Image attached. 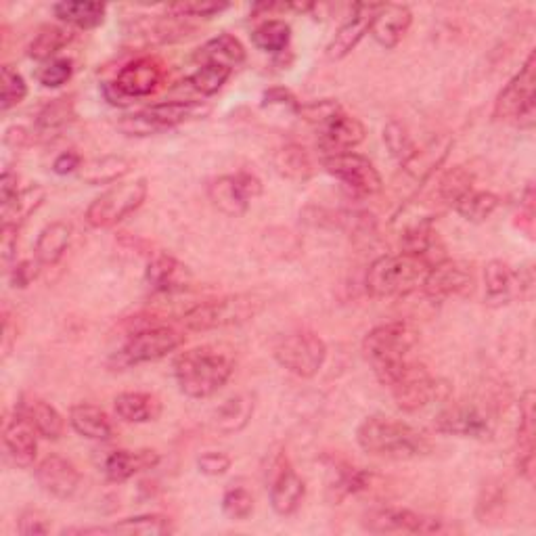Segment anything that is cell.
Instances as JSON below:
<instances>
[{
  "label": "cell",
  "instance_id": "obj_1",
  "mask_svg": "<svg viewBox=\"0 0 536 536\" xmlns=\"http://www.w3.org/2000/svg\"><path fill=\"white\" fill-rule=\"evenodd\" d=\"M356 442L365 453L386 459H419L434 449L432 440L421 430L386 415L367 417L356 430Z\"/></svg>",
  "mask_w": 536,
  "mask_h": 536
},
{
  "label": "cell",
  "instance_id": "obj_2",
  "mask_svg": "<svg viewBox=\"0 0 536 536\" xmlns=\"http://www.w3.org/2000/svg\"><path fill=\"white\" fill-rule=\"evenodd\" d=\"M235 363L227 352L212 346H197L174 359V377L189 398H210L227 386Z\"/></svg>",
  "mask_w": 536,
  "mask_h": 536
},
{
  "label": "cell",
  "instance_id": "obj_3",
  "mask_svg": "<svg viewBox=\"0 0 536 536\" xmlns=\"http://www.w3.org/2000/svg\"><path fill=\"white\" fill-rule=\"evenodd\" d=\"M419 333L407 321L377 325L363 340V352L373 367L379 384L392 386L409 365V352L417 344Z\"/></svg>",
  "mask_w": 536,
  "mask_h": 536
},
{
  "label": "cell",
  "instance_id": "obj_4",
  "mask_svg": "<svg viewBox=\"0 0 536 536\" xmlns=\"http://www.w3.org/2000/svg\"><path fill=\"white\" fill-rule=\"evenodd\" d=\"M430 266L411 254H386L371 262L365 287L373 298H402L426 279Z\"/></svg>",
  "mask_w": 536,
  "mask_h": 536
},
{
  "label": "cell",
  "instance_id": "obj_5",
  "mask_svg": "<svg viewBox=\"0 0 536 536\" xmlns=\"http://www.w3.org/2000/svg\"><path fill=\"white\" fill-rule=\"evenodd\" d=\"M183 342L185 335L181 329L170 325L141 323L128 331L124 346L111 356V365L116 369H128L141 363L160 361L181 348Z\"/></svg>",
  "mask_w": 536,
  "mask_h": 536
},
{
  "label": "cell",
  "instance_id": "obj_6",
  "mask_svg": "<svg viewBox=\"0 0 536 536\" xmlns=\"http://www.w3.org/2000/svg\"><path fill=\"white\" fill-rule=\"evenodd\" d=\"M262 310V300L252 294L222 296L189 308L181 317L185 329L210 331L252 321Z\"/></svg>",
  "mask_w": 536,
  "mask_h": 536
},
{
  "label": "cell",
  "instance_id": "obj_7",
  "mask_svg": "<svg viewBox=\"0 0 536 536\" xmlns=\"http://www.w3.org/2000/svg\"><path fill=\"white\" fill-rule=\"evenodd\" d=\"M534 97H536V57L528 55L520 72L513 76L495 101L493 116L503 122H513L520 128L534 126Z\"/></svg>",
  "mask_w": 536,
  "mask_h": 536
},
{
  "label": "cell",
  "instance_id": "obj_8",
  "mask_svg": "<svg viewBox=\"0 0 536 536\" xmlns=\"http://www.w3.org/2000/svg\"><path fill=\"white\" fill-rule=\"evenodd\" d=\"M147 181L137 178L132 183H120L101 193L86 210V222L93 229H111L118 222L137 212L147 199Z\"/></svg>",
  "mask_w": 536,
  "mask_h": 536
},
{
  "label": "cell",
  "instance_id": "obj_9",
  "mask_svg": "<svg viewBox=\"0 0 536 536\" xmlns=\"http://www.w3.org/2000/svg\"><path fill=\"white\" fill-rule=\"evenodd\" d=\"M277 363L302 379L315 377L327 361V344L312 331L287 333L275 346Z\"/></svg>",
  "mask_w": 536,
  "mask_h": 536
},
{
  "label": "cell",
  "instance_id": "obj_10",
  "mask_svg": "<svg viewBox=\"0 0 536 536\" xmlns=\"http://www.w3.org/2000/svg\"><path fill=\"white\" fill-rule=\"evenodd\" d=\"M390 390L396 400V407L405 413L426 409L449 392V388H446L440 379H436L426 367L415 365L411 361L390 386Z\"/></svg>",
  "mask_w": 536,
  "mask_h": 536
},
{
  "label": "cell",
  "instance_id": "obj_11",
  "mask_svg": "<svg viewBox=\"0 0 536 536\" xmlns=\"http://www.w3.org/2000/svg\"><path fill=\"white\" fill-rule=\"evenodd\" d=\"M363 526L373 534H440L451 530L444 520L421 516L417 511L400 507L371 509L365 513Z\"/></svg>",
  "mask_w": 536,
  "mask_h": 536
},
{
  "label": "cell",
  "instance_id": "obj_12",
  "mask_svg": "<svg viewBox=\"0 0 536 536\" xmlns=\"http://www.w3.org/2000/svg\"><path fill=\"white\" fill-rule=\"evenodd\" d=\"M323 166L331 176H335L338 181H342L346 187L363 197L377 195L384 189L382 174H379L373 162L361 153L348 151L329 155V158H323Z\"/></svg>",
  "mask_w": 536,
  "mask_h": 536
},
{
  "label": "cell",
  "instance_id": "obj_13",
  "mask_svg": "<svg viewBox=\"0 0 536 536\" xmlns=\"http://www.w3.org/2000/svg\"><path fill=\"white\" fill-rule=\"evenodd\" d=\"M212 204L227 216H241L248 212L250 201L262 195L260 178L250 172L220 176L208 187Z\"/></svg>",
  "mask_w": 536,
  "mask_h": 536
},
{
  "label": "cell",
  "instance_id": "obj_14",
  "mask_svg": "<svg viewBox=\"0 0 536 536\" xmlns=\"http://www.w3.org/2000/svg\"><path fill=\"white\" fill-rule=\"evenodd\" d=\"M268 486H271V507L277 516L289 518L302 507L306 497V484L289 465L287 457L279 455L268 469Z\"/></svg>",
  "mask_w": 536,
  "mask_h": 536
},
{
  "label": "cell",
  "instance_id": "obj_15",
  "mask_svg": "<svg viewBox=\"0 0 536 536\" xmlns=\"http://www.w3.org/2000/svg\"><path fill=\"white\" fill-rule=\"evenodd\" d=\"M377 3H356L352 7V13L348 15V19L340 26V30L335 32L333 40L329 42L327 47V57L333 61H340L344 57H348L356 47H359V42L369 34L371 24L375 19V13L379 11Z\"/></svg>",
  "mask_w": 536,
  "mask_h": 536
},
{
  "label": "cell",
  "instance_id": "obj_16",
  "mask_svg": "<svg viewBox=\"0 0 536 536\" xmlns=\"http://www.w3.org/2000/svg\"><path fill=\"white\" fill-rule=\"evenodd\" d=\"M36 480L44 493L65 501L76 495V490L82 482V474L72 461H67L59 455H49L36 465Z\"/></svg>",
  "mask_w": 536,
  "mask_h": 536
},
{
  "label": "cell",
  "instance_id": "obj_17",
  "mask_svg": "<svg viewBox=\"0 0 536 536\" xmlns=\"http://www.w3.org/2000/svg\"><path fill=\"white\" fill-rule=\"evenodd\" d=\"M162 78H164L162 63L155 57H141L126 63L114 84L124 97L139 99L149 97L151 93L158 91Z\"/></svg>",
  "mask_w": 536,
  "mask_h": 536
},
{
  "label": "cell",
  "instance_id": "obj_18",
  "mask_svg": "<svg viewBox=\"0 0 536 536\" xmlns=\"http://www.w3.org/2000/svg\"><path fill=\"white\" fill-rule=\"evenodd\" d=\"M472 283H474V277L467 266H463L461 262L444 260L430 268L421 287L428 298L446 300L451 296H459L467 292V289H472Z\"/></svg>",
  "mask_w": 536,
  "mask_h": 536
},
{
  "label": "cell",
  "instance_id": "obj_19",
  "mask_svg": "<svg viewBox=\"0 0 536 536\" xmlns=\"http://www.w3.org/2000/svg\"><path fill=\"white\" fill-rule=\"evenodd\" d=\"M484 285H486V302L503 306L509 304L524 289L532 285V275L522 277V271L516 273L503 260H490L484 268Z\"/></svg>",
  "mask_w": 536,
  "mask_h": 536
},
{
  "label": "cell",
  "instance_id": "obj_20",
  "mask_svg": "<svg viewBox=\"0 0 536 536\" xmlns=\"http://www.w3.org/2000/svg\"><path fill=\"white\" fill-rule=\"evenodd\" d=\"M434 430L438 434H449L459 438H488L493 434V426L484 413H480L476 407H449L442 413H438L434 421Z\"/></svg>",
  "mask_w": 536,
  "mask_h": 536
},
{
  "label": "cell",
  "instance_id": "obj_21",
  "mask_svg": "<svg viewBox=\"0 0 536 536\" xmlns=\"http://www.w3.org/2000/svg\"><path fill=\"white\" fill-rule=\"evenodd\" d=\"M365 134L367 132L363 122L342 111L340 116H335L319 128V147L325 153V158L338 153H348L365 141Z\"/></svg>",
  "mask_w": 536,
  "mask_h": 536
},
{
  "label": "cell",
  "instance_id": "obj_22",
  "mask_svg": "<svg viewBox=\"0 0 536 536\" xmlns=\"http://www.w3.org/2000/svg\"><path fill=\"white\" fill-rule=\"evenodd\" d=\"M413 24V13L407 5H382L375 13L369 34L384 49H396Z\"/></svg>",
  "mask_w": 536,
  "mask_h": 536
},
{
  "label": "cell",
  "instance_id": "obj_23",
  "mask_svg": "<svg viewBox=\"0 0 536 536\" xmlns=\"http://www.w3.org/2000/svg\"><path fill=\"white\" fill-rule=\"evenodd\" d=\"M145 279L155 294H181L191 285L193 277L183 262L168 254H158L147 264Z\"/></svg>",
  "mask_w": 536,
  "mask_h": 536
},
{
  "label": "cell",
  "instance_id": "obj_24",
  "mask_svg": "<svg viewBox=\"0 0 536 536\" xmlns=\"http://www.w3.org/2000/svg\"><path fill=\"white\" fill-rule=\"evenodd\" d=\"M3 440L5 449L15 465L19 467L34 465L38 455V432L24 415L15 411L13 417L5 421Z\"/></svg>",
  "mask_w": 536,
  "mask_h": 536
},
{
  "label": "cell",
  "instance_id": "obj_25",
  "mask_svg": "<svg viewBox=\"0 0 536 536\" xmlns=\"http://www.w3.org/2000/svg\"><path fill=\"white\" fill-rule=\"evenodd\" d=\"M536 396L526 390L520 398V426H518V472L526 482H534V434H536Z\"/></svg>",
  "mask_w": 536,
  "mask_h": 536
},
{
  "label": "cell",
  "instance_id": "obj_26",
  "mask_svg": "<svg viewBox=\"0 0 536 536\" xmlns=\"http://www.w3.org/2000/svg\"><path fill=\"white\" fill-rule=\"evenodd\" d=\"M15 411L24 415L32 423L38 436L42 438L59 440L65 432L63 415L53 405H49L47 400L36 398V396H26L17 402Z\"/></svg>",
  "mask_w": 536,
  "mask_h": 536
},
{
  "label": "cell",
  "instance_id": "obj_27",
  "mask_svg": "<svg viewBox=\"0 0 536 536\" xmlns=\"http://www.w3.org/2000/svg\"><path fill=\"white\" fill-rule=\"evenodd\" d=\"M158 463H160V455L155 451L120 449V451H114V453L107 455L103 472H105L109 482L122 484V482L130 480L132 476H137L139 472H145V469H153Z\"/></svg>",
  "mask_w": 536,
  "mask_h": 536
},
{
  "label": "cell",
  "instance_id": "obj_28",
  "mask_svg": "<svg viewBox=\"0 0 536 536\" xmlns=\"http://www.w3.org/2000/svg\"><path fill=\"white\" fill-rule=\"evenodd\" d=\"M212 107L204 101H164L155 103L145 109V114L158 124L162 130L174 128L178 124L193 122V120H204L210 116Z\"/></svg>",
  "mask_w": 536,
  "mask_h": 536
},
{
  "label": "cell",
  "instance_id": "obj_29",
  "mask_svg": "<svg viewBox=\"0 0 536 536\" xmlns=\"http://www.w3.org/2000/svg\"><path fill=\"white\" fill-rule=\"evenodd\" d=\"M329 484H327V493L331 497V501L340 503L350 495H361V493H369L373 488V480L375 476L365 472V469H359L348 463H335L329 469Z\"/></svg>",
  "mask_w": 536,
  "mask_h": 536
},
{
  "label": "cell",
  "instance_id": "obj_30",
  "mask_svg": "<svg viewBox=\"0 0 536 536\" xmlns=\"http://www.w3.org/2000/svg\"><path fill=\"white\" fill-rule=\"evenodd\" d=\"M191 30V26L183 24V17H174L168 13L166 17H147L137 21L132 36L143 44H166L187 38V32Z\"/></svg>",
  "mask_w": 536,
  "mask_h": 536
},
{
  "label": "cell",
  "instance_id": "obj_31",
  "mask_svg": "<svg viewBox=\"0 0 536 536\" xmlns=\"http://www.w3.org/2000/svg\"><path fill=\"white\" fill-rule=\"evenodd\" d=\"M114 409L126 423H149L162 415V402L147 392H122L114 400Z\"/></svg>",
  "mask_w": 536,
  "mask_h": 536
},
{
  "label": "cell",
  "instance_id": "obj_32",
  "mask_svg": "<svg viewBox=\"0 0 536 536\" xmlns=\"http://www.w3.org/2000/svg\"><path fill=\"white\" fill-rule=\"evenodd\" d=\"M72 241V227L67 222H51L38 235L34 256L40 266H55L65 256Z\"/></svg>",
  "mask_w": 536,
  "mask_h": 536
},
{
  "label": "cell",
  "instance_id": "obj_33",
  "mask_svg": "<svg viewBox=\"0 0 536 536\" xmlns=\"http://www.w3.org/2000/svg\"><path fill=\"white\" fill-rule=\"evenodd\" d=\"M70 426L76 434L88 440H109L114 436V426L107 413L95 405H74L70 409Z\"/></svg>",
  "mask_w": 536,
  "mask_h": 536
},
{
  "label": "cell",
  "instance_id": "obj_34",
  "mask_svg": "<svg viewBox=\"0 0 536 536\" xmlns=\"http://www.w3.org/2000/svg\"><path fill=\"white\" fill-rule=\"evenodd\" d=\"M254 415V398L248 394H237L214 411V428L222 434H237L248 426Z\"/></svg>",
  "mask_w": 536,
  "mask_h": 536
},
{
  "label": "cell",
  "instance_id": "obj_35",
  "mask_svg": "<svg viewBox=\"0 0 536 536\" xmlns=\"http://www.w3.org/2000/svg\"><path fill=\"white\" fill-rule=\"evenodd\" d=\"M55 17L67 26H74L78 30H95L99 28L105 17H107V7L101 3H88V0H80V3H74V0H63V3H57L53 7Z\"/></svg>",
  "mask_w": 536,
  "mask_h": 536
},
{
  "label": "cell",
  "instance_id": "obj_36",
  "mask_svg": "<svg viewBox=\"0 0 536 536\" xmlns=\"http://www.w3.org/2000/svg\"><path fill=\"white\" fill-rule=\"evenodd\" d=\"M193 59L199 65L218 63V65L235 67V65L245 61V49H243V44L235 36L220 34V36L208 40L206 44H201V47L195 51Z\"/></svg>",
  "mask_w": 536,
  "mask_h": 536
},
{
  "label": "cell",
  "instance_id": "obj_37",
  "mask_svg": "<svg viewBox=\"0 0 536 536\" xmlns=\"http://www.w3.org/2000/svg\"><path fill=\"white\" fill-rule=\"evenodd\" d=\"M130 170L132 162L124 155H103V158L84 164L80 168V176L88 185H109L118 183Z\"/></svg>",
  "mask_w": 536,
  "mask_h": 536
},
{
  "label": "cell",
  "instance_id": "obj_38",
  "mask_svg": "<svg viewBox=\"0 0 536 536\" xmlns=\"http://www.w3.org/2000/svg\"><path fill=\"white\" fill-rule=\"evenodd\" d=\"M507 511V488L505 484L490 480L482 486L476 501V520L482 526H495L503 522Z\"/></svg>",
  "mask_w": 536,
  "mask_h": 536
},
{
  "label": "cell",
  "instance_id": "obj_39",
  "mask_svg": "<svg viewBox=\"0 0 536 536\" xmlns=\"http://www.w3.org/2000/svg\"><path fill=\"white\" fill-rule=\"evenodd\" d=\"M111 534H126V536H166L176 532L172 520L162 513H145V516L124 518L109 526Z\"/></svg>",
  "mask_w": 536,
  "mask_h": 536
},
{
  "label": "cell",
  "instance_id": "obj_40",
  "mask_svg": "<svg viewBox=\"0 0 536 536\" xmlns=\"http://www.w3.org/2000/svg\"><path fill=\"white\" fill-rule=\"evenodd\" d=\"M44 199H47V191L38 185L19 191L15 199L3 206V225L21 227L44 204Z\"/></svg>",
  "mask_w": 536,
  "mask_h": 536
},
{
  "label": "cell",
  "instance_id": "obj_41",
  "mask_svg": "<svg viewBox=\"0 0 536 536\" xmlns=\"http://www.w3.org/2000/svg\"><path fill=\"white\" fill-rule=\"evenodd\" d=\"M499 206H501L499 195L490 191L472 189V191H467L453 208L467 222H484L499 210Z\"/></svg>",
  "mask_w": 536,
  "mask_h": 536
},
{
  "label": "cell",
  "instance_id": "obj_42",
  "mask_svg": "<svg viewBox=\"0 0 536 536\" xmlns=\"http://www.w3.org/2000/svg\"><path fill=\"white\" fill-rule=\"evenodd\" d=\"M273 164H275L277 172L283 178H289V181L304 183V181H308V178L312 176V162L308 158V153L300 145H285V147H281L275 153Z\"/></svg>",
  "mask_w": 536,
  "mask_h": 536
},
{
  "label": "cell",
  "instance_id": "obj_43",
  "mask_svg": "<svg viewBox=\"0 0 536 536\" xmlns=\"http://www.w3.org/2000/svg\"><path fill=\"white\" fill-rule=\"evenodd\" d=\"M72 32L67 30V28H61V26H47V28H42L34 40L30 42V47H28V55L30 59L34 61H44V63H49L53 61V57L63 49L67 47V44L72 42Z\"/></svg>",
  "mask_w": 536,
  "mask_h": 536
},
{
  "label": "cell",
  "instance_id": "obj_44",
  "mask_svg": "<svg viewBox=\"0 0 536 536\" xmlns=\"http://www.w3.org/2000/svg\"><path fill=\"white\" fill-rule=\"evenodd\" d=\"M472 189H474V174L469 172L467 168H463V166H455L453 170L444 172L440 176L438 187H436L438 204L455 206L457 201Z\"/></svg>",
  "mask_w": 536,
  "mask_h": 536
},
{
  "label": "cell",
  "instance_id": "obj_45",
  "mask_svg": "<svg viewBox=\"0 0 536 536\" xmlns=\"http://www.w3.org/2000/svg\"><path fill=\"white\" fill-rule=\"evenodd\" d=\"M292 40V28L283 19H268L254 30L252 42L264 53H283Z\"/></svg>",
  "mask_w": 536,
  "mask_h": 536
},
{
  "label": "cell",
  "instance_id": "obj_46",
  "mask_svg": "<svg viewBox=\"0 0 536 536\" xmlns=\"http://www.w3.org/2000/svg\"><path fill=\"white\" fill-rule=\"evenodd\" d=\"M74 120V103L67 97H59L49 101L40 109L36 118V130L42 134H53L63 130L67 124Z\"/></svg>",
  "mask_w": 536,
  "mask_h": 536
},
{
  "label": "cell",
  "instance_id": "obj_47",
  "mask_svg": "<svg viewBox=\"0 0 536 536\" xmlns=\"http://www.w3.org/2000/svg\"><path fill=\"white\" fill-rule=\"evenodd\" d=\"M231 72H233V67L218 65V63H206V65H199V70L193 72L187 82L199 95L212 97L220 91L222 86L227 84V80L231 78Z\"/></svg>",
  "mask_w": 536,
  "mask_h": 536
},
{
  "label": "cell",
  "instance_id": "obj_48",
  "mask_svg": "<svg viewBox=\"0 0 536 536\" xmlns=\"http://www.w3.org/2000/svg\"><path fill=\"white\" fill-rule=\"evenodd\" d=\"M384 143H386V147H388L392 158L400 166L409 164L415 158V153H417L415 141L411 139V134L407 132V128L402 126L400 122H390L384 128Z\"/></svg>",
  "mask_w": 536,
  "mask_h": 536
},
{
  "label": "cell",
  "instance_id": "obj_49",
  "mask_svg": "<svg viewBox=\"0 0 536 536\" xmlns=\"http://www.w3.org/2000/svg\"><path fill=\"white\" fill-rule=\"evenodd\" d=\"M222 513L235 522L248 520L254 513V497L250 490L243 486H231L222 497Z\"/></svg>",
  "mask_w": 536,
  "mask_h": 536
},
{
  "label": "cell",
  "instance_id": "obj_50",
  "mask_svg": "<svg viewBox=\"0 0 536 536\" xmlns=\"http://www.w3.org/2000/svg\"><path fill=\"white\" fill-rule=\"evenodd\" d=\"M0 82H3V97H0V107H3V111L17 107L28 97V84L15 67L3 65V70H0Z\"/></svg>",
  "mask_w": 536,
  "mask_h": 536
},
{
  "label": "cell",
  "instance_id": "obj_51",
  "mask_svg": "<svg viewBox=\"0 0 536 536\" xmlns=\"http://www.w3.org/2000/svg\"><path fill=\"white\" fill-rule=\"evenodd\" d=\"M344 111V107L333 101V99H321V101H312V103H304L300 105L298 116L304 118L308 124L315 126L317 130L321 126H325L329 120H333L335 116H340Z\"/></svg>",
  "mask_w": 536,
  "mask_h": 536
},
{
  "label": "cell",
  "instance_id": "obj_52",
  "mask_svg": "<svg viewBox=\"0 0 536 536\" xmlns=\"http://www.w3.org/2000/svg\"><path fill=\"white\" fill-rule=\"evenodd\" d=\"M74 74V63L70 59H53L49 63H44L36 78L44 88H59Z\"/></svg>",
  "mask_w": 536,
  "mask_h": 536
},
{
  "label": "cell",
  "instance_id": "obj_53",
  "mask_svg": "<svg viewBox=\"0 0 536 536\" xmlns=\"http://www.w3.org/2000/svg\"><path fill=\"white\" fill-rule=\"evenodd\" d=\"M118 128H120L124 134H128V137H151V134L164 132L158 124H155V122L145 114V109L139 111V114L124 116V118L118 122Z\"/></svg>",
  "mask_w": 536,
  "mask_h": 536
},
{
  "label": "cell",
  "instance_id": "obj_54",
  "mask_svg": "<svg viewBox=\"0 0 536 536\" xmlns=\"http://www.w3.org/2000/svg\"><path fill=\"white\" fill-rule=\"evenodd\" d=\"M231 5L227 3H185V5H172L166 13L174 17H214L222 11H227Z\"/></svg>",
  "mask_w": 536,
  "mask_h": 536
},
{
  "label": "cell",
  "instance_id": "obj_55",
  "mask_svg": "<svg viewBox=\"0 0 536 536\" xmlns=\"http://www.w3.org/2000/svg\"><path fill=\"white\" fill-rule=\"evenodd\" d=\"M197 469L208 478L225 476L231 469V457L227 453H220V451H208L197 459Z\"/></svg>",
  "mask_w": 536,
  "mask_h": 536
},
{
  "label": "cell",
  "instance_id": "obj_56",
  "mask_svg": "<svg viewBox=\"0 0 536 536\" xmlns=\"http://www.w3.org/2000/svg\"><path fill=\"white\" fill-rule=\"evenodd\" d=\"M17 532L21 536H40V534H49L51 532V524L49 520L44 518V513L28 509L19 516L17 520Z\"/></svg>",
  "mask_w": 536,
  "mask_h": 536
},
{
  "label": "cell",
  "instance_id": "obj_57",
  "mask_svg": "<svg viewBox=\"0 0 536 536\" xmlns=\"http://www.w3.org/2000/svg\"><path fill=\"white\" fill-rule=\"evenodd\" d=\"M262 105L264 107H285L289 111H294V114L298 116L302 103L296 99V95L292 91H287V88H283V86H275V88H268V91L264 93Z\"/></svg>",
  "mask_w": 536,
  "mask_h": 536
},
{
  "label": "cell",
  "instance_id": "obj_58",
  "mask_svg": "<svg viewBox=\"0 0 536 536\" xmlns=\"http://www.w3.org/2000/svg\"><path fill=\"white\" fill-rule=\"evenodd\" d=\"M40 264L38 262H32V260H24V262H17L13 268H9V277H11V285L13 287H19V289H24L28 287L36 275H38V268Z\"/></svg>",
  "mask_w": 536,
  "mask_h": 536
},
{
  "label": "cell",
  "instance_id": "obj_59",
  "mask_svg": "<svg viewBox=\"0 0 536 536\" xmlns=\"http://www.w3.org/2000/svg\"><path fill=\"white\" fill-rule=\"evenodd\" d=\"M518 218H520V229L526 231L528 237H532V233H534V189H532V185H528L524 191V197L520 201Z\"/></svg>",
  "mask_w": 536,
  "mask_h": 536
},
{
  "label": "cell",
  "instance_id": "obj_60",
  "mask_svg": "<svg viewBox=\"0 0 536 536\" xmlns=\"http://www.w3.org/2000/svg\"><path fill=\"white\" fill-rule=\"evenodd\" d=\"M80 168H82V158L76 151H63L61 155H57V160L53 162V172L59 176L72 174Z\"/></svg>",
  "mask_w": 536,
  "mask_h": 536
},
{
  "label": "cell",
  "instance_id": "obj_61",
  "mask_svg": "<svg viewBox=\"0 0 536 536\" xmlns=\"http://www.w3.org/2000/svg\"><path fill=\"white\" fill-rule=\"evenodd\" d=\"M19 176L11 170H5L3 176H0V206L9 204L11 199H15V195L19 193Z\"/></svg>",
  "mask_w": 536,
  "mask_h": 536
},
{
  "label": "cell",
  "instance_id": "obj_62",
  "mask_svg": "<svg viewBox=\"0 0 536 536\" xmlns=\"http://www.w3.org/2000/svg\"><path fill=\"white\" fill-rule=\"evenodd\" d=\"M17 237H19V227L3 225V262L5 266L11 264L17 252Z\"/></svg>",
  "mask_w": 536,
  "mask_h": 536
},
{
  "label": "cell",
  "instance_id": "obj_63",
  "mask_svg": "<svg viewBox=\"0 0 536 536\" xmlns=\"http://www.w3.org/2000/svg\"><path fill=\"white\" fill-rule=\"evenodd\" d=\"M3 352L5 356L11 354V348H13V342L17 340V327L13 329V317L9 315V308L3 310Z\"/></svg>",
  "mask_w": 536,
  "mask_h": 536
},
{
  "label": "cell",
  "instance_id": "obj_64",
  "mask_svg": "<svg viewBox=\"0 0 536 536\" xmlns=\"http://www.w3.org/2000/svg\"><path fill=\"white\" fill-rule=\"evenodd\" d=\"M5 143L7 145H13L15 149L17 147H24L28 143V132L24 128L19 126H11L7 132H5Z\"/></svg>",
  "mask_w": 536,
  "mask_h": 536
}]
</instances>
